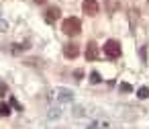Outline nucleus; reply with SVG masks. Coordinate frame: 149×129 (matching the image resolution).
Instances as JSON below:
<instances>
[{
    "mask_svg": "<svg viewBox=\"0 0 149 129\" xmlns=\"http://www.w3.org/2000/svg\"><path fill=\"white\" fill-rule=\"evenodd\" d=\"M82 11L90 17L98 15L100 13V4H98V0H84V4H82Z\"/></svg>",
    "mask_w": 149,
    "mask_h": 129,
    "instance_id": "7ed1b4c3",
    "label": "nucleus"
},
{
    "mask_svg": "<svg viewBox=\"0 0 149 129\" xmlns=\"http://www.w3.org/2000/svg\"><path fill=\"white\" fill-rule=\"evenodd\" d=\"M114 8H116V4H114V0H108V11H110V13H114Z\"/></svg>",
    "mask_w": 149,
    "mask_h": 129,
    "instance_id": "ddd939ff",
    "label": "nucleus"
},
{
    "mask_svg": "<svg viewBox=\"0 0 149 129\" xmlns=\"http://www.w3.org/2000/svg\"><path fill=\"white\" fill-rule=\"evenodd\" d=\"M6 92H8V86H6L4 82H0V96H4Z\"/></svg>",
    "mask_w": 149,
    "mask_h": 129,
    "instance_id": "9b49d317",
    "label": "nucleus"
},
{
    "mask_svg": "<svg viewBox=\"0 0 149 129\" xmlns=\"http://www.w3.org/2000/svg\"><path fill=\"white\" fill-rule=\"evenodd\" d=\"M137 96H139V98H147V96H149V88H147V86H141L139 92H137Z\"/></svg>",
    "mask_w": 149,
    "mask_h": 129,
    "instance_id": "6e6552de",
    "label": "nucleus"
},
{
    "mask_svg": "<svg viewBox=\"0 0 149 129\" xmlns=\"http://www.w3.org/2000/svg\"><path fill=\"white\" fill-rule=\"evenodd\" d=\"M78 53H80V47H78L76 43H68V45H63V55H65V57L74 60V57H78Z\"/></svg>",
    "mask_w": 149,
    "mask_h": 129,
    "instance_id": "39448f33",
    "label": "nucleus"
},
{
    "mask_svg": "<svg viewBox=\"0 0 149 129\" xmlns=\"http://www.w3.org/2000/svg\"><path fill=\"white\" fill-rule=\"evenodd\" d=\"M74 76H76V78H78V80H80V78H82V76H84V72H82V70H76V72H74Z\"/></svg>",
    "mask_w": 149,
    "mask_h": 129,
    "instance_id": "4468645a",
    "label": "nucleus"
},
{
    "mask_svg": "<svg viewBox=\"0 0 149 129\" xmlns=\"http://www.w3.org/2000/svg\"><path fill=\"white\" fill-rule=\"evenodd\" d=\"M118 88H120V92H133V86H131V84H127V82H120V86H118Z\"/></svg>",
    "mask_w": 149,
    "mask_h": 129,
    "instance_id": "1a4fd4ad",
    "label": "nucleus"
},
{
    "mask_svg": "<svg viewBox=\"0 0 149 129\" xmlns=\"http://www.w3.org/2000/svg\"><path fill=\"white\" fill-rule=\"evenodd\" d=\"M10 104H13L15 109H19V111H23V107H21V102H19L17 98H10Z\"/></svg>",
    "mask_w": 149,
    "mask_h": 129,
    "instance_id": "f8f14e48",
    "label": "nucleus"
},
{
    "mask_svg": "<svg viewBox=\"0 0 149 129\" xmlns=\"http://www.w3.org/2000/svg\"><path fill=\"white\" fill-rule=\"evenodd\" d=\"M86 60H88V62L98 60V45H96L94 41H90V43L86 45Z\"/></svg>",
    "mask_w": 149,
    "mask_h": 129,
    "instance_id": "20e7f679",
    "label": "nucleus"
},
{
    "mask_svg": "<svg viewBox=\"0 0 149 129\" xmlns=\"http://www.w3.org/2000/svg\"><path fill=\"white\" fill-rule=\"evenodd\" d=\"M90 82H92V84H98V82H100V74H98V72H92V74H90Z\"/></svg>",
    "mask_w": 149,
    "mask_h": 129,
    "instance_id": "9d476101",
    "label": "nucleus"
},
{
    "mask_svg": "<svg viewBox=\"0 0 149 129\" xmlns=\"http://www.w3.org/2000/svg\"><path fill=\"white\" fill-rule=\"evenodd\" d=\"M33 2H37V4H45L47 0H33Z\"/></svg>",
    "mask_w": 149,
    "mask_h": 129,
    "instance_id": "2eb2a0df",
    "label": "nucleus"
},
{
    "mask_svg": "<svg viewBox=\"0 0 149 129\" xmlns=\"http://www.w3.org/2000/svg\"><path fill=\"white\" fill-rule=\"evenodd\" d=\"M104 55L110 57V60H116V57L120 55V43H118L116 39H108V41L104 43Z\"/></svg>",
    "mask_w": 149,
    "mask_h": 129,
    "instance_id": "f03ea898",
    "label": "nucleus"
},
{
    "mask_svg": "<svg viewBox=\"0 0 149 129\" xmlns=\"http://www.w3.org/2000/svg\"><path fill=\"white\" fill-rule=\"evenodd\" d=\"M80 29H82V23H80L78 17H70V19H65V21L61 23V31H63L65 35H70V37L78 35Z\"/></svg>",
    "mask_w": 149,
    "mask_h": 129,
    "instance_id": "f257e3e1",
    "label": "nucleus"
},
{
    "mask_svg": "<svg viewBox=\"0 0 149 129\" xmlns=\"http://www.w3.org/2000/svg\"><path fill=\"white\" fill-rule=\"evenodd\" d=\"M10 115V107L6 102H0V117H8Z\"/></svg>",
    "mask_w": 149,
    "mask_h": 129,
    "instance_id": "0eeeda50",
    "label": "nucleus"
},
{
    "mask_svg": "<svg viewBox=\"0 0 149 129\" xmlns=\"http://www.w3.org/2000/svg\"><path fill=\"white\" fill-rule=\"evenodd\" d=\"M59 13H61V11H59L57 6L47 8V11H45V21H47V23H55V21L59 19Z\"/></svg>",
    "mask_w": 149,
    "mask_h": 129,
    "instance_id": "423d86ee",
    "label": "nucleus"
}]
</instances>
